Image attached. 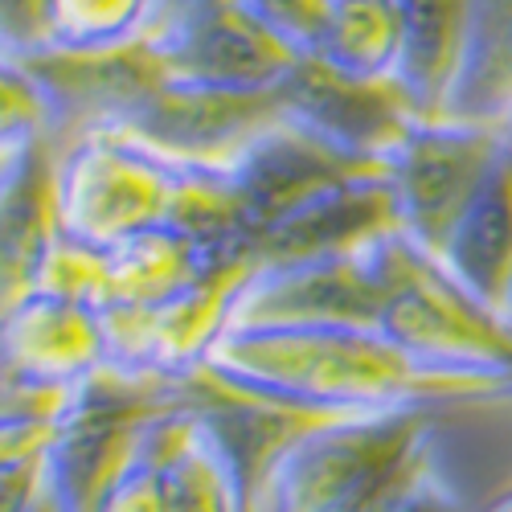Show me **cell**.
I'll list each match as a JSON object with an SVG mask.
<instances>
[{"mask_svg":"<svg viewBox=\"0 0 512 512\" xmlns=\"http://www.w3.org/2000/svg\"><path fill=\"white\" fill-rule=\"evenodd\" d=\"M201 381L300 422L455 402L377 324H234Z\"/></svg>","mask_w":512,"mask_h":512,"instance_id":"cell-1","label":"cell"},{"mask_svg":"<svg viewBox=\"0 0 512 512\" xmlns=\"http://www.w3.org/2000/svg\"><path fill=\"white\" fill-rule=\"evenodd\" d=\"M431 463V406L300 422L254 467L250 512H386Z\"/></svg>","mask_w":512,"mask_h":512,"instance_id":"cell-2","label":"cell"},{"mask_svg":"<svg viewBox=\"0 0 512 512\" xmlns=\"http://www.w3.org/2000/svg\"><path fill=\"white\" fill-rule=\"evenodd\" d=\"M386 271L381 332L443 381L455 402L512 398V320L476 300L402 230L386 238Z\"/></svg>","mask_w":512,"mask_h":512,"instance_id":"cell-3","label":"cell"},{"mask_svg":"<svg viewBox=\"0 0 512 512\" xmlns=\"http://www.w3.org/2000/svg\"><path fill=\"white\" fill-rule=\"evenodd\" d=\"M181 160L123 127H87L58 152V222L95 246H123L168 226Z\"/></svg>","mask_w":512,"mask_h":512,"instance_id":"cell-4","label":"cell"},{"mask_svg":"<svg viewBox=\"0 0 512 512\" xmlns=\"http://www.w3.org/2000/svg\"><path fill=\"white\" fill-rule=\"evenodd\" d=\"M254 254L222 259L189 291L160 308H103L111 340V377L156 390H189L201 381L213 349L234 328L242 287L254 271Z\"/></svg>","mask_w":512,"mask_h":512,"instance_id":"cell-5","label":"cell"},{"mask_svg":"<svg viewBox=\"0 0 512 512\" xmlns=\"http://www.w3.org/2000/svg\"><path fill=\"white\" fill-rule=\"evenodd\" d=\"M504 144V123L422 115L386 156V177L394 189L402 234L439 259L467 205L492 177Z\"/></svg>","mask_w":512,"mask_h":512,"instance_id":"cell-6","label":"cell"},{"mask_svg":"<svg viewBox=\"0 0 512 512\" xmlns=\"http://www.w3.org/2000/svg\"><path fill=\"white\" fill-rule=\"evenodd\" d=\"M152 46L173 82L238 95L283 91L304 62L246 0H164Z\"/></svg>","mask_w":512,"mask_h":512,"instance_id":"cell-7","label":"cell"},{"mask_svg":"<svg viewBox=\"0 0 512 512\" xmlns=\"http://www.w3.org/2000/svg\"><path fill=\"white\" fill-rule=\"evenodd\" d=\"M390 238V234H386ZM386 238L324 259L254 263L234 324H377L386 312Z\"/></svg>","mask_w":512,"mask_h":512,"instance_id":"cell-8","label":"cell"},{"mask_svg":"<svg viewBox=\"0 0 512 512\" xmlns=\"http://www.w3.org/2000/svg\"><path fill=\"white\" fill-rule=\"evenodd\" d=\"M283 119V91L238 95L164 78L115 127L181 164H234Z\"/></svg>","mask_w":512,"mask_h":512,"instance_id":"cell-9","label":"cell"},{"mask_svg":"<svg viewBox=\"0 0 512 512\" xmlns=\"http://www.w3.org/2000/svg\"><path fill=\"white\" fill-rule=\"evenodd\" d=\"M0 369H5V386H95L111 369L103 308L58 300L46 291L13 295V300H5V324H0Z\"/></svg>","mask_w":512,"mask_h":512,"instance_id":"cell-10","label":"cell"},{"mask_svg":"<svg viewBox=\"0 0 512 512\" xmlns=\"http://www.w3.org/2000/svg\"><path fill=\"white\" fill-rule=\"evenodd\" d=\"M283 111L291 123L324 136L361 160L386 164V156L402 144V136L422 119L414 99L398 78L365 82L332 70L316 54H308L283 87Z\"/></svg>","mask_w":512,"mask_h":512,"instance_id":"cell-11","label":"cell"},{"mask_svg":"<svg viewBox=\"0 0 512 512\" xmlns=\"http://www.w3.org/2000/svg\"><path fill=\"white\" fill-rule=\"evenodd\" d=\"M152 431L173 512H250V463L193 386L156 410Z\"/></svg>","mask_w":512,"mask_h":512,"instance_id":"cell-12","label":"cell"},{"mask_svg":"<svg viewBox=\"0 0 512 512\" xmlns=\"http://www.w3.org/2000/svg\"><path fill=\"white\" fill-rule=\"evenodd\" d=\"M402 230L398 226V205L394 189L386 177V164L365 168V173L340 181L300 209L283 213L275 226L254 246L259 263H279V259H324V254H353L386 234Z\"/></svg>","mask_w":512,"mask_h":512,"instance_id":"cell-13","label":"cell"},{"mask_svg":"<svg viewBox=\"0 0 512 512\" xmlns=\"http://www.w3.org/2000/svg\"><path fill=\"white\" fill-rule=\"evenodd\" d=\"M230 168L250 197V209H254V218H259V238H263L267 226H275L283 213L300 209L316 193L365 173V168H377V164L328 144L324 136L291 123L283 111V119L275 127H267Z\"/></svg>","mask_w":512,"mask_h":512,"instance_id":"cell-14","label":"cell"},{"mask_svg":"<svg viewBox=\"0 0 512 512\" xmlns=\"http://www.w3.org/2000/svg\"><path fill=\"white\" fill-rule=\"evenodd\" d=\"M439 263L492 312H512V140L459 218Z\"/></svg>","mask_w":512,"mask_h":512,"instance_id":"cell-15","label":"cell"},{"mask_svg":"<svg viewBox=\"0 0 512 512\" xmlns=\"http://www.w3.org/2000/svg\"><path fill=\"white\" fill-rule=\"evenodd\" d=\"M168 226H177L213 259H242L259 246V218L230 164H181Z\"/></svg>","mask_w":512,"mask_h":512,"instance_id":"cell-16","label":"cell"},{"mask_svg":"<svg viewBox=\"0 0 512 512\" xmlns=\"http://www.w3.org/2000/svg\"><path fill=\"white\" fill-rule=\"evenodd\" d=\"M406 9V62L398 82L418 115H443V103L459 78L472 0H402Z\"/></svg>","mask_w":512,"mask_h":512,"instance_id":"cell-17","label":"cell"},{"mask_svg":"<svg viewBox=\"0 0 512 512\" xmlns=\"http://www.w3.org/2000/svg\"><path fill=\"white\" fill-rule=\"evenodd\" d=\"M213 263L222 259L205 254L177 226H156L111 250V295L103 308H160L205 279Z\"/></svg>","mask_w":512,"mask_h":512,"instance_id":"cell-18","label":"cell"},{"mask_svg":"<svg viewBox=\"0 0 512 512\" xmlns=\"http://www.w3.org/2000/svg\"><path fill=\"white\" fill-rule=\"evenodd\" d=\"M443 115L508 123L512 115V0H472V29Z\"/></svg>","mask_w":512,"mask_h":512,"instance_id":"cell-19","label":"cell"},{"mask_svg":"<svg viewBox=\"0 0 512 512\" xmlns=\"http://www.w3.org/2000/svg\"><path fill=\"white\" fill-rule=\"evenodd\" d=\"M164 0H37V46L62 54H111L148 41ZM29 54V50H25Z\"/></svg>","mask_w":512,"mask_h":512,"instance_id":"cell-20","label":"cell"},{"mask_svg":"<svg viewBox=\"0 0 512 512\" xmlns=\"http://www.w3.org/2000/svg\"><path fill=\"white\" fill-rule=\"evenodd\" d=\"M316 58L340 74L365 78V82L398 78L406 62L402 0H336Z\"/></svg>","mask_w":512,"mask_h":512,"instance_id":"cell-21","label":"cell"},{"mask_svg":"<svg viewBox=\"0 0 512 512\" xmlns=\"http://www.w3.org/2000/svg\"><path fill=\"white\" fill-rule=\"evenodd\" d=\"M21 291H46V295H58V300L103 308L111 295V250L58 226L37 246Z\"/></svg>","mask_w":512,"mask_h":512,"instance_id":"cell-22","label":"cell"},{"mask_svg":"<svg viewBox=\"0 0 512 512\" xmlns=\"http://www.w3.org/2000/svg\"><path fill=\"white\" fill-rule=\"evenodd\" d=\"M168 402H173V398H168ZM152 422H156V410L148 414L132 455L119 463V472L95 496L91 512H173V504H168V488H164V467H160Z\"/></svg>","mask_w":512,"mask_h":512,"instance_id":"cell-23","label":"cell"},{"mask_svg":"<svg viewBox=\"0 0 512 512\" xmlns=\"http://www.w3.org/2000/svg\"><path fill=\"white\" fill-rule=\"evenodd\" d=\"M246 9L308 58L320 50L336 0H246Z\"/></svg>","mask_w":512,"mask_h":512,"instance_id":"cell-24","label":"cell"},{"mask_svg":"<svg viewBox=\"0 0 512 512\" xmlns=\"http://www.w3.org/2000/svg\"><path fill=\"white\" fill-rule=\"evenodd\" d=\"M386 512H467V504H463V496L447 484V476L439 472V463H431Z\"/></svg>","mask_w":512,"mask_h":512,"instance_id":"cell-25","label":"cell"},{"mask_svg":"<svg viewBox=\"0 0 512 512\" xmlns=\"http://www.w3.org/2000/svg\"><path fill=\"white\" fill-rule=\"evenodd\" d=\"M37 46V0H5V54Z\"/></svg>","mask_w":512,"mask_h":512,"instance_id":"cell-26","label":"cell"},{"mask_svg":"<svg viewBox=\"0 0 512 512\" xmlns=\"http://www.w3.org/2000/svg\"><path fill=\"white\" fill-rule=\"evenodd\" d=\"M484 512H512V488H508V492H500Z\"/></svg>","mask_w":512,"mask_h":512,"instance_id":"cell-27","label":"cell"},{"mask_svg":"<svg viewBox=\"0 0 512 512\" xmlns=\"http://www.w3.org/2000/svg\"><path fill=\"white\" fill-rule=\"evenodd\" d=\"M25 512H58V508H54V500H50V492H46V496H41L37 504H29Z\"/></svg>","mask_w":512,"mask_h":512,"instance_id":"cell-28","label":"cell"},{"mask_svg":"<svg viewBox=\"0 0 512 512\" xmlns=\"http://www.w3.org/2000/svg\"><path fill=\"white\" fill-rule=\"evenodd\" d=\"M504 127H508V140H512V115H508V123H504Z\"/></svg>","mask_w":512,"mask_h":512,"instance_id":"cell-29","label":"cell"},{"mask_svg":"<svg viewBox=\"0 0 512 512\" xmlns=\"http://www.w3.org/2000/svg\"><path fill=\"white\" fill-rule=\"evenodd\" d=\"M508 320H512V312H508Z\"/></svg>","mask_w":512,"mask_h":512,"instance_id":"cell-30","label":"cell"}]
</instances>
